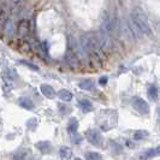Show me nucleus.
<instances>
[{
    "label": "nucleus",
    "mask_w": 160,
    "mask_h": 160,
    "mask_svg": "<svg viewBox=\"0 0 160 160\" xmlns=\"http://www.w3.org/2000/svg\"><path fill=\"white\" fill-rule=\"evenodd\" d=\"M29 22L22 19L19 23H18V28H17V32H18V36L19 38H25L28 34H29Z\"/></svg>",
    "instance_id": "423d86ee"
},
{
    "label": "nucleus",
    "mask_w": 160,
    "mask_h": 160,
    "mask_svg": "<svg viewBox=\"0 0 160 160\" xmlns=\"http://www.w3.org/2000/svg\"><path fill=\"white\" fill-rule=\"evenodd\" d=\"M66 60L72 66H77L78 65V58H77V54H76V52L73 49H68V52H66Z\"/></svg>",
    "instance_id": "6e6552de"
},
{
    "label": "nucleus",
    "mask_w": 160,
    "mask_h": 160,
    "mask_svg": "<svg viewBox=\"0 0 160 160\" xmlns=\"http://www.w3.org/2000/svg\"><path fill=\"white\" fill-rule=\"evenodd\" d=\"M59 153H60V157H62L63 159H70L72 155V151L69 147H62Z\"/></svg>",
    "instance_id": "ddd939ff"
},
{
    "label": "nucleus",
    "mask_w": 160,
    "mask_h": 160,
    "mask_svg": "<svg viewBox=\"0 0 160 160\" xmlns=\"http://www.w3.org/2000/svg\"><path fill=\"white\" fill-rule=\"evenodd\" d=\"M160 155V146L159 147H155V148H152V149H148L143 152L141 155H140V159L141 160H147L151 159V158H154V157H158Z\"/></svg>",
    "instance_id": "0eeeda50"
},
{
    "label": "nucleus",
    "mask_w": 160,
    "mask_h": 160,
    "mask_svg": "<svg viewBox=\"0 0 160 160\" xmlns=\"http://www.w3.org/2000/svg\"><path fill=\"white\" fill-rule=\"evenodd\" d=\"M71 136H72V142H73V143H80L81 137L77 135V132H76V134H72Z\"/></svg>",
    "instance_id": "412c9836"
},
{
    "label": "nucleus",
    "mask_w": 160,
    "mask_h": 160,
    "mask_svg": "<svg viewBox=\"0 0 160 160\" xmlns=\"http://www.w3.org/2000/svg\"><path fill=\"white\" fill-rule=\"evenodd\" d=\"M99 82H100V84H106V82H107V78H106V77H101V78L99 80Z\"/></svg>",
    "instance_id": "5701e85b"
},
{
    "label": "nucleus",
    "mask_w": 160,
    "mask_h": 160,
    "mask_svg": "<svg viewBox=\"0 0 160 160\" xmlns=\"http://www.w3.org/2000/svg\"><path fill=\"white\" fill-rule=\"evenodd\" d=\"M86 159L87 160H101V155L96 152H89L86 155Z\"/></svg>",
    "instance_id": "f3484780"
},
{
    "label": "nucleus",
    "mask_w": 160,
    "mask_h": 160,
    "mask_svg": "<svg viewBox=\"0 0 160 160\" xmlns=\"http://www.w3.org/2000/svg\"><path fill=\"white\" fill-rule=\"evenodd\" d=\"M40 90H41V93L46 96V98H48V99H52L53 96L56 95L54 89L52 88L51 86H48V84H42L40 87Z\"/></svg>",
    "instance_id": "1a4fd4ad"
},
{
    "label": "nucleus",
    "mask_w": 160,
    "mask_h": 160,
    "mask_svg": "<svg viewBox=\"0 0 160 160\" xmlns=\"http://www.w3.org/2000/svg\"><path fill=\"white\" fill-rule=\"evenodd\" d=\"M99 43L101 49H110L111 48V21L107 13H105L101 24H100V32H99Z\"/></svg>",
    "instance_id": "f257e3e1"
},
{
    "label": "nucleus",
    "mask_w": 160,
    "mask_h": 160,
    "mask_svg": "<svg viewBox=\"0 0 160 160\" xmlns=\"http://www.w3.org/2000/svg\"><path fill=\"white\" fill-rule=\"evenodd\" d=\"M132 105H134V107L136 108L138 112L143 113V114H147V113L149 112V106L148 104L144 101L143 99H141V98H132Z\"/></svg>",
    "instance_id": "39448f33"
},
{
    "label": "nucleus",
    "mask_w": 160,
    "mask_h": 160,
    "mask_svg": "<svg viewBox=\"0 0 160 160\" xmlns=\"http://www.w3.org/2000/svg\"><path fill=\"white\" fill-rule=\"evenodd\" d=\"M81 43H82L83 51H86L87 53L93 54V56L99 57L100 56V52L102 51L101 47H100L98 38H95L94 35H86V36H83Z\"/></svg>",
    "instance_id": "7ed1b4c3"
},
{
    "label": "nucleus",
    "mask_w": 160,
    "mask_h": 160,
    "mask_svg": "<svg viewBox=\"0 0 160 160\" xmlns=\"http://www.w3.org/2000/svg\"><path fill=\"white\" fill-rule=\"evenodd\" d=\"M80 106H81V108H82L83 112H90V111L93 110V105H92V102H90L89 100H87V99L81 100Z\"/></svg>",
    "instance_id": "9b49d317"
},
{
    "label": "nucleus",
    "mask_w": 160,
    "mask_h": 160,
    "mask_svg": "<svg viewBox=\"0 0 160 160\" xmlns=\"http://www.w3.org/2000/svg\"><path fill=\"white\" fill-rule=\"evenodd\" d=\"M5 32H6V34H8V35H12V34H13L12 23H11L10 21H8V22H6V25H5Z\"/></svg>",
    "instance_id": "aec40b11"
},
{
    "label": "nucleus",
    "mask_w": 160,
    "mask_h": 160,
    "mask_svg": "<svg viewBox=\"0 0 160 160\" xmlns=\"http://www.w3.org/2000/svg\"><path fill=\"white\" fill-rule=\"evenodd\" d=\"M36 147L40 149L42 153H49L51 152V143L49 142H39Z\"/></svg>",
    "instance_id": "4468645a"
},
{
    "label": "nucleus",
    "mask_w": 160,
    "mask_h": 160,
    "mask_svg": "<svg viewBox=\"0 0 160 160\" xmlns=\"http://www.w3.org/2000/svg\"><path fill=\"white\" fill-rule=\"evenodd\" d=\"M58 96H59L63 101H70V100L72 99V94L69 92V90H66V89L60 90V92L58 93Z\"/></svg>",
    "instance_id": "f8f14e48"
},
{
    "label": "nucleus",
    "mask_w": 160,
    "mask_h": 160,
    "mask_svg": "<svg viewBox=\"0 0 160 160\" xmlns=\"http://www.w3.org/2000/svg\"><path fill=\"white\" fill-rule=\"evenodd\" d=\"M18 102H19V105H21L23 108H25V110H32V108H34V104H32V101L29 98H25V96L19 98Z\"/></svg>",
    "instance_id": "9d476101"
},
{
    "label": "nucleus",
    "mask_w": 160,
    "mask_h": 160,
    "mask_svg": "<svg viewBox=\"0 0 160 160\" xmlns=\"http://www.w3.org/2000/svg\"><path fill=\"white\" fill-rule=\"evenodd\" d=\"M86 137H87V140L89 141V143L94 144V146H96V147L102 146L104 137H102V135H101L98 130H95V129L88 130V131L86 132Z\"/></svg>",
    "instance_id": "20e7f679"
},
{
    "label": "nucleus",
    "mask_w": 160,
    "mask_h": 160,
    "mask_svg": "<svg viewBox=\"0 0 160 160\" xmlns=\"http://www.w3.org/2000/svg\"><path fill=\"white\" fill-rule=\"evenodd\" d=\"M148 94H149V96H151L152 99H157L158 90H157V88H155L154 86H151V87H149V89H148Z\"/></svg>",
    "instance_id": "6ab92c4d"
},
{
    "label": "nucleus",
    "mask_w": 160,
    "mask_h": 160,
    "mask_svg": "<svg viewBox=\"0 0 160 160\" xmlns=\"http://www.w3.org/2000/svg\"><path fill=\"white\" fill-rule=\"evenodd\" d=\"M130 18L143 35H149L152 32L148 18L143 12V10H141L140 8H135L130 13Z\"/></svg>",
    "instance_id": "f03ea898"
},
{
    "label": "nucleus",
    "mask_w": 160,
    "mask_h": 160,
    "mask_svg": "<svg viewBox=\"0 0 160 160\" xmlns=\"http://www.w3.org/2000/svg\"><path fill=\"white\" fill-rule=\"evenodd\" d=\"M75 160H81V159H80V158H76V159H75Z\"/></svg>",
    "instance_id": "b1692460"
},
{
    "label": "nucleus",
    "mask_w": 160,
    "mask_h": 160,
    "mask_svg": "<svg viewBox=\"0 0 160 160\" xmlns=\"http://www.w3.org/2000/svg\"><path fill=\"white\" fill-rule=\"evenodd\" d=\"M77 127H78L77 120H76V119L70 120V124H69V127H68V131L70 132V135H72V134H76V132H77Z\"/></svg>",
    "instance_id": "2eb2a0df"
},
{
    "label": "nucleus",
    "mask_w": 160,
    "mask_h": 160,
    "mask_svg": "<svg viewBox=\"0 0 160 160\" xmlns=\"http://www.w3.org/2000/svg\"><path fill=\"white\" fill-rule=\"evenodd\" d=\"M159 114H160V112H159Z\"/></svg>",
    "instance_id": "393cba45"
},
{
    "label": "nucleus",
    "mask_w": 160,
    "mask_h": 160,
    "mask_svg": "<svg viewBox=\"0 0 160 160\" xmlns=\"http://www.w3.org/2000/svg\"><path fill=\"white\" fill-rule=\"evenodd\" d=\"M21 63H22V64H24V65H28V66H29L30 69H32V70H39V68H38V66L30 64V63H28V62H24V60H23V62H21Z\"/></svg>",
    "instance_id": "4be33fe9"
},
{
    "label": "nucleus",
    "mask_w": 160,
    "mask_h": 160,
    "mask_svg": "<svg viewBox=\"0 0 160 160\" xmlns=\"http://www.w3.org/2000/svg\"><path fill=\"white\" fill-rule=\"evenodd\" d=\"M148 136V134H147V131H144V130H141V131H136L135 132V135H134V138L135 140H141V138H144V137Z\"/></svg>",
    "instance_id": "a211bd4d"
},
{
    "label": "nucleus",
    "mask_w": 160,
    "mask_h": 160,
    "mask_svg": "<svg viewBox=\"0 0 160 160\" xmlns=\"http://www.w3.org/2000/svg\"><path fill=\"white\" fill-rule=\"evenodd\" d=\"M80 88L84 90H92L93 89V83L90 80H83L80 83Z\"/></svg>",
    "instance_id": "dca6fc26"
}]
</instances>
